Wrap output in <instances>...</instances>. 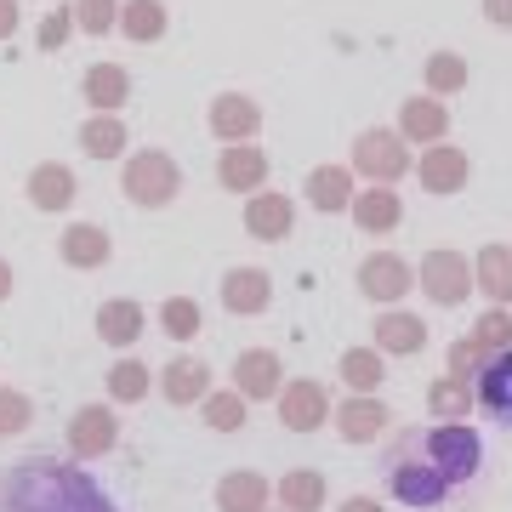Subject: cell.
I'll use <instances>...</instances> for the list:
<instances>
[{"instance_id":"7a4b0ae2","label":"cell","mask_w":512,"mask_h":512,"mask_svg":"<svg viewBox=\"0 0 512 512\" xmlns=\"http://www.w3.org/2000/svg\"><path fill=\"white\" fill-rule=\"evenodd\" d=\"M421 456L444 473V484H467V478L478 473V439L467 433V427H433V433L421 439Z\"/></svg>"},{"instance_id":"9c48e42d","label":"cell","mask_w":512,"mask_h":512,"mask_svg":"<svg viewBox=\"0 0 512 512\" xmlns=\"http://www.w3.org/2000/svg\"><path fill=\"white\" fill-rule=\"evenodd\" d=\"M490 6H495V18L501 23H512V0H490Z\"/></svg>"},{"instance_id":"3957f363","label":"cell","mask_w":512,"mask_h":512,"mask_svg":"<svg viewBox=\"0 0 512 512\" xmlns=\"http://www.w3.org/2000/svg\"><path fill=\"white\" fill-rule=\"evenodd\" d=\"M478 404H484L495 421L512 427V348H501L495 359H484V370H478Z\"/></svg>"},{"instance_id":"6da1fadb","label":"cell","mask_w":512,"mask_h":512,"mask_svg":"<svg viewBox=\"0 0 512 512\" xmlns=\"http://www.w3.org/2000/svg\"><path fill=\"white\" fill-rule=\"evenodd\" d=\"M387 484H393V495H399L404 507H433V501H444V490H450L439 467L421 456L416 433L393 450V461H387Z\"/></svg>"},{"instance_id":"277c9868","label":"cell","mask_w":512,"mask_h":512,"mask_svg":"<svg viewBox=\"0 0 512 512\" xmlns=\"http://www.w3.org/2000/svg\"><path fill=\"white\" fill-rule=\"evenodd\" d=\"M365 291L376 296V291H399V268L393 262H370L365 268Z\"/></svg>"},{"instance_id":"5b68a950","label":"cell","mask_w":512,"mask_h":512,"mask_svg":"<svg viewBox=\"0 0 512 512\" xmlns=\"http://www.w3.org/2000/svg\"><path fill=\"white\" fill-rule=\"evenodd\" d=\"M63 200H69V177H63V171H57V177L46 171V177H40V205H63Z\"/></svg>"},{"instance_id":"52a82bcc","label":"cell","mask_w":512,"mask_h":512,"mask_svg":"<svg viewBox=\"0 0 512 512\" xmlns=\"http://www.w3.org/2000/svg\"><path fill=\"white\" fill-rule=\"evenodd\" d=\"M313 200L319 205H342V177H319V183H313Z\"/></svg>"},{"instance_id":"ba28073f","label":"cell","mask_w":512,"mask_h":512,"mask_svg":"<svg viewBox=\"0 0 512 512\" xmlns=\"http://www.w3.org/2000/svg\"><path fill=\"white\" fill-rule=\"evenodd\" d=\"M92 92L97 97H114V92H120V80H114V74H92Z\"/></svg>"},{"instance_id":"8992f818","label":"cell","mask_w":512,"mask_h":512,"mask_svg":"<svg viewBox=\"0 0 512 512\" xmlns=\"http://www.w3.org/2000/svg\"><path fill=\"white\" fill-rule=\"evenodd\" d=\"M433 291L450 302V296H461V285H456V262H433Z\"/></svg>"}]
</instances>
